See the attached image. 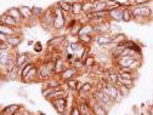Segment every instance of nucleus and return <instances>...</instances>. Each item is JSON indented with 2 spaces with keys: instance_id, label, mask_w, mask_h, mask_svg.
Listing matches in <instances>:
<instances>
[{
  "instance_id": "7",
  "label": "nucleus",
  "mask_w": 153,
  "mask_h": 115,
  "mask_svg": "<svg viewBox=\"0 0 153 115\" xmlns=\"http://www.w3.org/2000/svg\"><path fill=\"white\" fill-rule=\"evenodd\" d=\"M29 56L27 53H17L15 56V63H16V68L18 70H21L27 63H29Z\"/></svg>"
},
{
  "instance_id": "10",
  "label": "nucleus",
  "mask_w": 153,
  "mask_h": 115,
  "mask_svg": "<svg viewBox=\"0 0 153 115\" xmlns=\"http://www.w3.org/2000/svg\"><path fill=\"white\" fill-rule=\"evenodd\" d=\"M95 41H96L101 47H106L107 45L112 44V35L109 34H101V35H96L95 36Z\"/></svg>"
},
{
  "instance_id": "1",
  "label": "nucleus",
  "mask_w": 153,
  "mask_h": 115,
  "mask_svg": "<svg viewBox=\"0 0 153 115\" xmlns=\"http://www.w3.org/2000/svg\"><path fill=\"white\" fill-rule=\"evenodd\" d=\"M53 18H55L53 9H48L46 11H44L42 17L39 18L42 27L46 30H52L53 29Z\"/></svg>"
},
{
  "instance_id": "37",
  "label": "nucleus",
  "mask_w": 153,
  "mask_h": 115,
  "mask_svg": "<svg viewBox=\"0 0 153 115\" xmlns=\"http://www.w3.org/2000/svg\"><path fill=\"white\" fill-rule=\"evenodd\" d=\"M148 3H151V0H135L132 3V5H136V6H140V5H148Z\"/></svg>"
},
{
  "instance_id": "23",
  "label": "nucleus",
  "mask_w": 153,
  "mask_h": 115,
  "mask_svg": "<svg viewBox=\"0 0 153 115\" xmlns=\"http://www.w3.org/2000/svg\"><path fill=\"white\" fill-rule=\"evenodd\" d=\"M134 20V15H132V6H126L123 7V21L124 22H130Z\"/></svg>"
},
{
  "instance_id": "17",
  "label": "nucleus",
  "mask_w": 153,
  "mask_h": 115,
  "mask_svg": "<svg viewBox=\"0 0 153 115\" xmlns=\"http://www.w3.org/2000/svg\"><path fill=\"white\" fill-rule=\"evenodd\" d=\"M105 11H107V3H106V0H95L92 12H105Z\"/></svg>"
},
{
  "instance_id": "30",
  "label": "nucleus",
  "mask_w": 153,
  "mask_h": 115,
  "mask_svg": "<svg viewBox=\"0 0 153 115\" xmlns=\"http://www.w3.org/2000/svg\"><path fill=\"white\" fill-rule=\"evenodd\" d=\"M94 41L92 35H79V43L84 46V45H90Z\"/></svg>"
},
{
  "instance_id": "19",
  "label": "nucleus",
  "mask_w": 153,
  "mask_h": 115,
  "mask_svg": "<svg viewBox=\"0 0 153 115\" xmlns=\"http://www.w3.org/2000/svg\"><path fill=\"white\" fill-rule=\"evenodd\" d=\"M0 33H3V34L6 35V36H10V35L18 34V29H17V28L9 27V26H6V24H1V23H0Z\"/></svg>"
},
{
  "instance_id": "42",
  "label": "nucleus",
  "mask_w": 153,
  "mask_h": 115,
  "mask_svg": "<svg viewBox=\"0 0 153 115\" xmlns=\"http://www.w3.org/2000/svg\"><path fill=\"white\" fill-rule=\"evenodd\" d=\"M130 1H131V3H134V1H135V0H130Z\"/></svg>"
},
{
  "instance_id": "39",
  "label": "nucleus",
  "mask_w": 153,
  "mask_h": 115,
  "mask_svg": "<svg viewBox=\"0 0 153 115\" xmlns=\"http://www.w3.org/2000/svg\"><path fill=\"white\" fill-rule=\"evenodd\" d=\"M34 51H36V52L43 51V47H42V44L40 43H35L34 44Z\"/></svg>"
},
{
  "instance_id": "6",
  "label": "nucleus",
  "mask_w": 153,
  "mask_h": 115,
  "mask_svg": "<svg viewBox=\"0 0 153 115\" xmlns=\"http://www.w3.org/2000/svg\"><path fill=\"white\" fill-rule=\"evenodd\" d=\"M51 103H52V105H53V108L56 109L57 113L61 114V115L65 114V111L67 109V97L53 100V101H51Z\"/></svg>"
},
{
  "instance_id": "16",
  "label": "nucleus",
  "mask_w": 153,
  "mask_h": 115,
  "mask_svg": "<svg viewBox=\"0 0 153 115\" xmlns=\"http://www.w3.org/2000/svg\"><path fill=\"white\" fill-rule=\"evenodd\" d=\"M78 108H79L82 115H95V113H94L92 108L90 107V104L88 103V101H85V102H80L79 105H78Z\"/></svg>"
},
{
  "instance_id": "21",
  "label": "nucleus",
  "mask_w": 153,
  "mask_h": 115,
  "mask_svg": "<svg viewBox=\"0 0 153 115\" xmlns=\"http://www.w3.org/2000/svg\"><path fill=\"white\" fill-rule=\"evenodd\" d=\"M71 13H72L73 16H79V15H82V13H83V3H82V1L72 3Z\"/></svg>"
},
{
  "instance_id": "43",
  "label": "nucleus",
  "mask_w": 153,
  "mask_h": 115,
  "mask_svg": "<svg viewBox=\"0 0 153 115\" xmlns=\"http://www.w3.org/2000/svg\"><path fill=\"white\" fill-rule=\"evenodd\" d=\"M151 1H152V0H151Z\"/></svg>"
},
{
  "instance_id": "35",
  "label": "nucleus",
  "mask_w": 153,
  "mask_h": 115,
  "mask_svg": "<svg viewBox=\"0 0 153 115\" xmlns=\"http://www.w3.org/2000/svg\"><path fill=\"white\" fill-rule=\"evenodd\" d=\"M95 63H96V58H95L94 56H89V57H86V60L84 61V66H85V67H88V68L94 67V66H95Z\"/></svg>"
},
{
  "instance_id": "18",
  "label": "nucleus",
  "mask_w": 153,
  "mask_h": 115,
  "mask_svg": "<svg viewBox=\"0 0 153 115\" xmlns=\"http://www.w3.org/2000/svg\"><path fill=\"white\" fill-rule=\"evenodd\" d=\"M18 9H20V12L22 15L23 21H29V20H32V18L34 17L33 11H32L30 7H28V6H21V7H18Z\"/></svg>"
},
{
  "instance_id": "24",
  "label": "nucleus",
  "mask_w": 153,
  "mask_h": 115,
  "mask_svg": "<svg viewBox=\"0 0 153 115\" xmlns=\"http://www.w3.org/2000/svg\"><path fill=\"white\" fill-rule=\"evenodd\" d=\"M92 34H94V26H92V23L82 24L79 35H92ZM79 35H78V36H79Z\"/></svg>"
},
{
  "instance_id": "36",
  "label": "nucleus",
  "mask_w": 153,
  "mask_h": 115,
  "mask_svg": "<svg viewBox=\"0 0 153 115\" xmlns=\"http://www.w3.org/2000/svg\"><path fill=\"white\" fill-rule=\"evenodd\" d=\"M11 49H12V47H11L6 41L0 43V52H9Z\"/></svg>"
},
{
  "instance_id": "25",
  "label": "nucleus",
  "mask_w": 153,
  "mask_h": 115,
  "mask_svg": "<svg viewBox=\"0 0 153 115\" xmlns=\"http://www.w3.org/2000/svg\"><path fill=\"white\" fill-rule=\"evenodd\" d=\"M35 67V64L33 63V62H29V63H27L21 70H18V74H20V76H21V78H22V80L26 78V76H27V74L33 69Z\"/></svg>"
},
{
  "instance_id": "33",
  "label": "nucleus",
  "mask_w": 153,
  "mask_h": 115,
  "mask_svg": "<svg viewBox=\"0 0 153 115\" xmlns=\"http://www.w3.org/2000/svg\"><path fill=\"white\" fill-rule=\"evenodd\" d=\"M117 86H118V90H119V92L122 93V96H123L124 98L129 97V96H130V92H131L130 88H128L126 86H123V85H117Z\"/></svg>"
},
{
  "instance_id": "8",
  "label": "nucleus",
  "mask_w": 153,
  "mask_h": 115,
  "mask_svg": "<svg viewBox=\"0 0 153 115\" xmlns=\"http://www.w3.org/2000/svg\"><path fill=\"white\" fill-rule=\"evenodd\" d=\"M103 91L109 96L111 100H112L113 102H114V100L117 98V96H118V93H119L118 86H117V85H113V84H111V83H107V84H106V86L103 87Z\"/></svg>"
},
{
  "instance_id": "29",
  "label": "nucleus",
  "mask_w": 153,
  "mask_h": 115,
  "mask_svg": "<svg viewBox=\"0 0 153 115\" xmlns=\"http://www.w3.org/2000/svg\"><path fill=\"white\" fill-rule=\"evenodd\" d=\"M94 10V0L83 1V13H91Z\"/></svg>"
},
{
  "instance_id": "32",
  "label": "nucleus",
  "mask_w": 153,
  "mask_h": 115,
  "mask_svg": "<svg viewBox=\"0 0 153 115\" xmlns=\"http://www.w3.org/2000/svg\"><path fill=\"white\" fill-rule=\"evenodd\" d=\"M78 85H79V83H78V80H76L75 78L69 79V80L66 81V86H68L72 90H78Z\"/></svg>"
},
{
  "instance_id": "28",
  "label": "nucleus",
  "mask_w": 153,
  "mask_h": 115,
  "mask_svg": "<svg viewBox=\"0 0 153 115\" xmlns=\"http://www.w3.org/2000/svg\"><path fill=\"white\" fill-rule=\"evenodd\" d=\"M117 85H123V86H126L128 88L132 90L134 86H135V80H129V79H124V78H122V76H119Z\"/></svg>"
},
{
  "instance_id": "9",
  "label": "nucleus",
  "mask_w": 153,
  "mask_h": 115,
  "mask_svg": "<svg viewBox=\"0 0 153 115\" xmlns=\"http://www.w3.org/2000/svg\"><path fill=\"white\" fill-rule=\"evenodd\" d=\"M108 17H109V20L113 21V22H117V23L123 22V7L108 11Z\"/></svg>"
},
{
  "instance_id": "14",
  "label": "nucleus",
  "mask_w": 153,
  "mask_h": 115,
  "mask_svg": "<svg viewBox=\"0 0 153 115\" xmlns=\"http://www.w3.org/2000/svg\"><path fill=\"white\" fill-rule=\"evenodd\" d=\"M66 40V36L65 35H57V36H53L48 41V46L49 47H60L61 44Z\"/></svg>"
},
{
  "instance_id": "15",
  "label": "nucleus",
  "mask_w": 153,
  "mask_h": 115,
  "mask_svg": "<svg viewBox=\"0 0 153 115\" xmlns=\"http://www.w3.org/2000/svg\"><path fill=\"white\" fill-rule=\"evenodd\" d=\"M6 43L11 46V47H16L22 43V36L20 34H15V35H10L6 38Z\"/></svg>"
},
{
  "instance_id": "31",
  "label": "nucleus",
  "mask_w": 153,
  "mask_h": 115,
  "mask_svg": "<svg viewBox=\"0 0 153 115\" xmlns=\"http://www.w3.org/2000/svg\"><path fill=\"white\" fill-rule=\"evenodd\" d=\"M35 78H36V69H35V67L27 74V76L23 79V81L25 83H32V81H34L35 80Z\"/></svg>"
},
{
  "instance_id": "3",
  "label": "nucleus",
  "mask_w": 153,
  "mask_h": 115,
  "mask_svg": "<svg viewBox=\"0 0 153 115\" xmlns=\"http://www.w3.org/2000/svg\"><path fill=\"white\" fill-rule=\"evenodd\" d=\"M53 74H55V61L44 63L39 69V75L43 79H50Z\"/></svg>"
},
{
  "instance_id": "22",
  "label": "nucleus",
  "mask_w": 153,
  "mask_h": 115,
  "mask_svg": "<svg viewBox=\"0 0 153 115\" xmlns=\"http://www.w3.org/2000/svg\"><path fill=\"white\" fill-rule=\"evenodd\" d=\"M12 58H13V56L10 52H0V67L4 69L5 66L7 64V62Z\"/></svg>"
},
{
  "instance_id": "5",
  "label": "nucleus",
  "mask_w": 153,
  "mask_h": 115,
  "mask_svg": "<svg viewBox=\"0 0 153 115\" xmlns=\"http://www.w3.org/2000/svg\"><path fill=\"white\" fill-rule=\"evenodd\" d=\"M94 26V33L96 35H101V34H109L111 30V21H103L100 23H95Z\"/></svg>"
},
{
  "instance_id": "41",
  "label": "nucleus",
  "mask_w": 153,
  "mask_h": 115,
  "mask_svg": "<svg viewBox=\"0 0 153 115\" xmlns=\"http://www.w3.org/2000/svg\"><path fill=\"white\" fill-rule=\"evenodd\" d=\"M152 18H153V9H152Z\"/></svg>"
},
{
  "instance_id": "2",
  "label": "nucleus",
  "mask_w": 153,
  "mask_h": 115,
  "mask_svg": "<svg viewBox=\"0 0 153 115\" xmlns=\"http://www.w3.org/2000/svg\"><path fill=\"white\" fill-rule=\"evenodd\" d=\"M53 15H55V18H53V29L55 30H60V29L65 28V26L67 23L66 15L60 10L59 6H55Z\"/></svg>"
},
{
  "instance_id": "40",
  "label": "nucleus",
  "mask_w": 153,
  "mask_h": 115,
  "mask_svg": "<svg viewBox=\"0 0 153 115\" xmlns=\"http://www.w3.org/2000/svg\"><path fill=\"white\" fill-rule=\"evenodd\" d=\"M0 69H1V67H0ZM0 76H3V74H1V70H0Z\"/></svg>"
},
{
  "instance_id": "20",
  "label": "nucleus",
  "mask_w": 153,
  "mask_h": 115,
  "mask_svg": "<svg viewBox=\"0 0 153 115\" xmlns=\"http://www.w3.org/2000/svg\"><path fill=\"white\" fill-rule=\"evenodd\" d=\"M57 6L60 7V10L65 13V15H68L71 13V10H72V4L69 1H66V0H60L57 3Z\"/></svg>"
},
{
  "instance_id": "26",
  "label": "nucleus",
  "mask_w": 153,
  "mask_h": 115,
  "mask_svg": "<svg viewBox=\"0 0 153 115\" xmlns=\"http://www.w3.org/2000/svg\"><path fill=\"white\" fill-rule=\"evenodd\" d=\"M65 69H66V67H65L63 60L61 58V57H57L56 61H55V74H59V73L61 74Z\"/></svg>"
},
{
  "instance_id": "11",
  "label": "nucleus",
  "mask_w": 153,
  "mask_h": 115,
  "mask_svg": "<svg viewBox=\"0 0 153 115\" xmlns=\"http://www.w3.org/2000/svg\"><path fill=\"white\" fill-rule=\"evenodd\" d=\"M0 23L1 24H6L9 27H12V28H18V22H16L13 18L6 13H3L1 16H0Z\"/></svg>"
},
{
  "instance_id": "27",
  "label": "nucleus",
  "mask_w": 153,
  "mask_h": 115,
  "mask_svg": "<svg viewBox=\"0 0 153 115\" xmlns=\"http://www.w3.org/2000/svg\"><path fill=\"white\" fill-rule=\"evenodd\" d=\"M20 105H17V104H12V105H9V107H6L4 110H3V113H1V115H15L18 110H20Z\"/></svg>"
},
{
  "instance_id": "12",
  "label": "nucleus",
  "mask_w": 153,
  "mask_h": 115,
  "mask_svg": "<svg viewBox=\"0 0 153 115\" xmlns=\"http://www.w3.org/2000/svg\"><path fill=\"white\" fill-rule=\"evenodd\" d=\"M76 73H78V69H76L75 67H69V68H66L62 73H61V79L63 81H67L69 79H73L74 76L76 75Z\"/></svg>"
},
{
  "instance_id": "4",
  "label": "nucleus",
  "mask_w": 153,
  "mask_h": 115,
  "mask_svg": "<svg viewBox=\"0 0 153 115\" xmlns=\"http://www.w3.org/2000/svg\"><path fill=\"white\" fill-rule=\"evenodd\" d=\"M94 97L96 98L102 105H105L108 110H109V108L112 107V104L114 103V102L111 100V97H109V96H108L103 90H96V91H95V93H94Z\"/></svg>"
},
{
  "instance_id": "13",
  "label": "nucleus",
  "mask_w": 153,
  "mask_h": 115,
  "mask_svg": "<svg viewBox=\"0 0 153 115\" xmlns=\"http://www.w3.org/2000/svg\"><path fill=\"white\" fill-rule=\"evenodd\" d=\"M5 13L9 15V16H11L16 22H18V24H21V23L23 22V18H22V15H21V12H20V9H17V7H11V9H9Z\"/></svg>"
},
{
  "instance_id": "34",
  "label": "nucleus",
  "mask_w": 153,
  "mask_h": 115,
  "mask_svg": "<svg viewBox=\"0 0 153 115\" xmlns=\"http://www.w3.org/2000/svg\"><path fill=\"white\" fill-rule=\"evenodd\" d=\"M119 76L124 79H129V80H135V74L131 73V72H119Z\"/></svg>"
},
{
  "instance_id": "38",
  "label": "nucleus",
  "mask_w": 153,
  "mask_h": 115,
  "mask_svg": "<svg viewBox=\"0 0 153 115\" xmlns=\"http://www.w3.org/2000/svg\"><path fill=\"white\" fill-rule=\"evenodd\" d=\"M69 115H82V114H80V110H79L78 107H73L71 113H69Z\"/></svg>"
}]
</instances>
